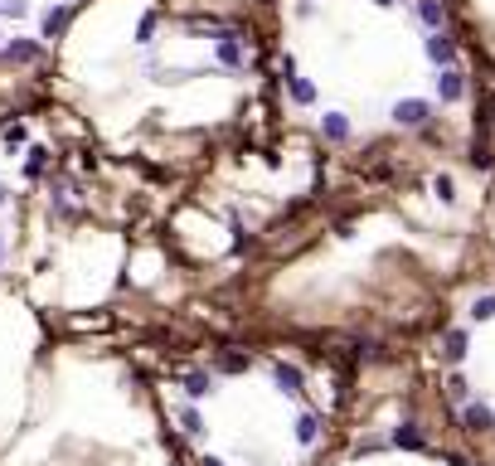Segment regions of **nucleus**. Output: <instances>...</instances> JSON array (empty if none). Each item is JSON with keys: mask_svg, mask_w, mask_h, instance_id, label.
Returning a JSON list of instances; mask_svg holds the SVG:
<instances>
[{"mask_svg": "<svg viewBox=\"0 0 495 466\" xmlns=\"http://www.w3.org/2000/svg\"><path fill=\"white\" fill-rule=\"evenodd\" d=\"M292 97H296V102H311L316 92H311V83H306V78H296V83H292Z\"/></svg>", "mask_w": 495, "mask_h": 466, "instance_id": "15", "label": "nucleus"}, {"mask_svg": "<svg viewBox=\"0 0 495 466\" xmlns=\"http://www.w3.org/2000/svg\"><path fill=\"white\" fill-rule=\"evenodd\" d=\"M461 92H466V83H461V73H452V68H447L442 78H437V97H442V102H457Z\"/></svg>", "mask_w": 495, "mask_h": 466, "instance_id": "4", "label": "nucleus"}, {"mask_svg": "<svg viewBox=\"0 0 495 466\" xmlns=\"http://www.w3.org/2000/svg\"><path fill=\"white\" fill-rule=\"evenodd\" d=\"M394 442H398V447H422V432H418V428H408V423H403V428H398V432H394Z\"/></svg>", "mask_w": 495, "mask_h": 466, "instance_id": "11", "label": "nucleus"}, {"mask_svg": "<svg viewBox=\"0 0 495 466\" xmlns=\"http://www.w3.org/2000/svg\"><path fill=\"white\" fill-rule=\"evenodd\" d=\"M379 5H398V0H379Z\"/></svg>", "mask_w": 495, "mask_h": 466, "instance_id": "17", "label": "nucleus"}, {"mask_svg": "<svg viewBox=\"0 0 495 466\" xmlns=\"http://www.w3.org/2000/svg\"><path fill=\"white\" fill-rule=\"evenodd\" d=\"M466 428H471V432H490V428H495V413H490L485 403H471V408H466Z\"/></svg>", "mask_w": 495, "mask_h": 466, "instance_id": "3", "label": "nucleus"}, {"mask_svg": "<svg viewBox=\"0 0 495 466\" xmlns=\"http://www.w3.org/2000/svg\"><path fill=\"white\" fill-rule=\"evenodd\" d=\"M427 59H432V64H452V59H457V39H452L447 29H432V39H427Z\"/></svg>", "mask_w": 495, "mask_h": 466, "instance_id": "1", "label": "nucleus"}, {"mask_svg": "<svg viewBox=\"0 0 495 466\" xmlns=\"http://www.w3.org/2000/svg\"><path fill=\"white\" fill-rule=\"evenodd\" d=\"M204 466H224V461H218V456H204Z\"/></svg>", "mask_w": 495, "mask_h": 466, "instance_id": "16", "label": "nucleus"}, {"mask_svg": "<svg viewBox=\"0 0 495 466\" xmlns=\"http://www.w3.org/2000/svg\"><path fill=\"white\" fill-rule=\"evenodd\" d=\"M418 10H422V20H427L432 29H442V20H447V10H442V0H422V5H418Z\"/></svg>", "mask_w": 495, "mask_h": 466, "instance_id": "8", "label": "nucleus"}, {"mask_svg": "<svg viewBox=\"0 0 495 466\" xmlns=\"http://www.w3.org/2000/svg\"><path fill=\"white\" fill-rule=\"evenodd\" d=\"M209 389H214V384H209V379H204V374H190V398H204V393H209Z\"/></svg>", "mask_w": 495, "mask_h": 466, "instance_id": "14", "label": "nucleus"}, {"mask_svg": "<svg viewBox=\"0 0 495 466\" xmlns=\"http://www.w3.org/2000/svg\"><path fill=\"white\" fill-rule=\"evenodd\" d=\"M296 442H306V447L316 442V418H311V413H306V418L296 423Z\"/></svg>", "mask_w": 495, "mask_h": 466, "instance_id": "13", "label": "nucleus"}, {"mask_svg": "<svg viewBox=\"0 0 495 466\" xmlns=\"http://www.w3.org/2000/svg\"><path fill=\"white\" fill-rule=\"evenodd\" d=\"M461 354H466V335H461V331H452V335H447V359L457 365Z\"/></svg>", "mask_w": 495, "mask_h": 466, "instance_id": "10", "label": "nucleus"}, {"mask_svg": "<svg viewBox=\"0 0 495 466\" xmlns=\"http://www.w3.org/2000/svg\"><path fill=\"white\" fill-rule=\"evenodd\" d=\"M490 316H495V296H481L471 306V321H490Z\"/></svg>", "mask_w": 495, "mask_h": 466, "instance_id": "12", "label": "nucleus"}, {"mask_svg": "<svg viewBox=\"0 0 495 466\" xmlns=\"http://www.w3.org/2000/svg\"><path fill=\"white\" fill-rule=\"evenodd\" d=\"M427 112H432V107H427L422 97H408V102H398V107H394V122H398V127H422Z\"/></svg>", "mask_w": 495, "mask_h": 466, "instance_id": "2", "label": "nucleus"}, {"mask_svg": "<svg viewBox=\"0 0 495 466\" xmlns=\"http://www.w3.org/2000/svg\"><path fill=\"white\" fill-rule=\"evenodd\" d=\"M325 136H330V141H345V136H350V122H345L340 112H325Z\"/></svg>", "mask_w": 495, "mask_h": 466, "instance_id": "7", "label": "nucleus"}, {"mask_svg": "<svg viewBox=\"0 0 495 466\" xmlns=\"http://www.w3.org/2000/svg\"><path fill=\"white\" fill-rule=\"evenodd\" d=\"M218 59H224V64H243V49H238V34H224V39H218Z\"/></svg>", "mask_w": 495, "mask_h": 466, "instance_id": "5", "label": "nucleus"}, {"mask_svg": "<svg viewBox=\"0 0 495 466\" xmlns=\"http://www.w3.org/2000/svg\"><path fill=\"white\" fill-rule=\"evenodd\" d=\"M432 190H437V199H442V204H452V199H457V185H452V175H437V180H432Z\"/></svg>", "mask_w": 495, "mask_h": 466, "instance_id": "9", "label": "nucleus"}, {"mask_svg": "<svg viewBox=\"0 0 495 466\" xmlns=\"http://www.w3.org/2000/svg\"><path fill=\"white\" fill-rule=\"evenodd\" d=\"M277 384H282V393H301V370L277 365Z\"/></svg>", "mask_w": 495, "mask_h": 466, "instance_id": "6", "label": "nucleus"}]
</instances>
